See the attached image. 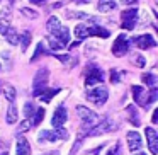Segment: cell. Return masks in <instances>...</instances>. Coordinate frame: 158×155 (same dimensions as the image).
I'll return each mask as SVG.
<instances>
[{
    "mask_svg": "<svg viewBox=\"0 0 158 155\" xmlns=\"http://www.w3.org/2000/svg\"><path fill=\"white\" fill-rule=\"evenodd\" d=\"M77 114H78V118L82 119L83 128H87V130L94 128L97 123H99V116L85 106H77Z\"/></svg>",
    "mask_w": 158,
    "mask_h": 155,
    "instance_id": "1",
    "label": "cell"
},
{
    "mask_svg": "<svg viewBox=\"0 0 158 155\" xmlns=\"http://www.w3.org/2000/svg\"><path fill=\"white\" fill-rule=\"evenodd\" d=\"M48 79H49V72L48 68H41L34 77V96L39 97L43 92L46 90V85H48Z\"/></svg>",
    "mask_w": 158,
    "mask_h": 155,
    "instance_id": "2",
    "label": "cell"
},
{
    "mask_svg": "<svg viewBox=\"0 0 158 155\" xmlns=\"http://www.w3.org/2000/svg\"><path fill=\"white\" fill-rule=\"evenodd\" d=\"M107 97H109V92H107L106 87H95V89H92L87 94V99L92 104H95V106H102L107 101Z\"/></svg>",
    "mask_w": 158,
    "mask_h": 155,
    "instance_id": "3",
    "label": "cell"
},
{
    "mask_svg": "<svg viewBox=\"0 0 158 155\" xmlns=\"http://www.w3.org/2000/svg\"><path fill=\"white\" fill-rule=\"evenodd\" d=\"M68 138V131L66 130H55V131H41L39 133V141H61V140H66Z\"/></svg>",
    "mask_w": 158,
    "mask_h": 155,
    "instance_id": "4",
    "label": "cell"
},
{
    "mask_svg": "<svg viewBox=\"0 0 158 155\" xmlns=\"http://www.w3.org/2000/svg\"><path fill=\"white\" fill-rule=\"evenodd\" d=\"M99 82H104V72L97 65H90L89 68H87L85 84L87 85H95V84H99Z\"/></svg>",
    "mask_w": 158,
    "mask_h": 155,
    "instance_id": "5",
    "label": "cell"
},
{
    "mask_svg": "<svg viewBox=\"0 0 158 155\" xmlns=\"http://www.w3.org/2000/svg\"><path fill=\"white\" fill-rule=\"evenodd\" d=\"M136 21H138V11L136 9H127L121 14V26L124 29H134L136 26Z\"/></svg>",
    "mask_w": 158,
    "mask_h": 155,
    "instance_id": "6",
    "label": "cell"
},
{
    "mask_svg": "<svg viewBox=\"0 0 158 155\" xmlns=\"http://www.w3.org/2000/svg\"><path fill=\"white\" fill-rule=\"evenodd\" d=\"M127 50H129V39H127L124 34L117 36V39L114 41V45H112L114 56H124L127 53Z\"/></svg>",
    "mask_w": 158,
    "mask_h": 155,
    "instance_id": "7",
    "label": "cell"
},
{
    "mask_svg": "<svg viewBox=\"0 0 158 155\" xmlns=\"http://www.w3.org/2000/svg\"><path fill=\"white\" fill-rule=\"evenodd\" d=\"M144 135H146V140H148V147H150V152L153 155L158 153V133L153 130V128H144Z\"/></svg>",
    "mask_w": 158,
    "mask_h": 155,
    "instance_id": "8",
    "label": "cell"
},
{
    "mask_svg": "<svg viewBox=\"0 0 158 155\" xmlns=\"http://www.w3.org/2000/svg\"><path fill=\"white\" fill-rule=\"evenodd\" d=\"M134 43L139 50H150V48H155L156 46V41H155L153 36L150 34H144V36H136L134 38Z\"/></svg>",
    "mask_w": 158,
    "mask_h": 155,
    "instance_id": "9",
    "label": "cell"
},
{
    "mask_svg": "<svg viewBox=\"0 0 158 155\" xmlns=\"http://www.w3.org/2000/svg\"><path fill=\"white\" fill-rule=\"evenodd\" d=\"M127 140V147H129L131 152H136L141 148V143H143V140H141V135L138 133V131H129L126 136Z\"/></svg>",
    "mask_w": 158,
    "mask_h": 155,
    "instance_id": "10",
    "label": "cell"
},
{
    "mask_svg": "<svg viewBox=\"0 0 158 155\" xmlns=\"http://www.w3.org/2000/svg\"><path fill=\"white\" fill-rule=\"evenodd\" d=\"M131 90H133V97H134V101H136V104L146 107V106H148L146 90H144L143 87H139V85H133V87H131Z\"/></svg>",
    "mask_w": 158,
    "mask_h": 155,
    "instance_id": "11",
    "label": "cell"
},
{
    "mask_svg": "<svg viewBox=\"0 0 158 155\" xmlns=\"http://www.w3.org/2000/svg\"><path fill=\"white\" fill-rule=\"evenodd\" d=\"M66 118H68V114H66V109H65L63 106H60L58 109L55 111V114H53V119H51L53 126H55V128H61L63 124H65Z\"/></svg>",
    "mask_w": 158,
    "mask_h": 155,
    "instance_id": "12",
    "label": "cell"
},
{
    "mask_svg": "<svg viewBox=\"0 0 158 155\" xmlns=\"http://www.w3.org/2000/svg\"><path fill=\"white\" fill-rule=\"evenodd\" d=\"M2 34L5 36V39H7L10 45H17V43H19V34H17V31H15L14 28H10V26H7V28L2 31Z\"/></svg>",
    "mask_w": 158,
    "mask_h": 155,
    "instance_id": "13",
    "label": "cell"
},
{
    "mask_svg": "<svg viewBox=\"0 0 158 155\" xmlns=\"http://www.w3.org/2000/svg\"><path fill=\"white\" fill-rule=\"evenodd\" d=\"M55 38L58 39V43L61 46H66L68 45V41H70V32H68V28H61L58 32L55 34Z\"/></svg>",
    "mask_w": 158,
    "mask_h": 155,
    "instance_id": "14",
    "label": "cell"
},
{
    "mask_svg": "<svg viewBox=\"0 0 158 155\" xmlns=\"http://www.w3.org/2000/svg\"><path fill=\"white\" fill-rule=\"evenodd\" d=\"M31 153V148L26 138H19L17 140V155H29Z\"/></svg>",
    "mask_w": 158,
    "mask_h": 155,
    "instance_id": "15",
    "label": "cell"
},
{
    "mask_svg": "<svg viewBox=\"0 0 158 155\" xmlns=\"http://www.w3.org/2000/svg\"><path fill=\"white\" fill-rule=\"evenodd\" d=\"M97 9H99V12H110L116 9V2L114 0H100Z\"/></svg>",
    "mask_w": 158,
    "mask_h": 155,
    "instance_id": "16",
    "label": "cell"
},
{
    "mask_svg": "<svg viewBox=\"0 0 158 155\" xmlns=\"http://www.w3.org/2000/svg\"><path fill=\"white\" fill-rule=\"evenodd\" d=\"M61 28H63V26L60 24V19H58V17H49V19H48V31L51 32L53 36H55Z\"/></svg>",
    "mask_w": 158,
    "mask_h": 155,
    "instance_id": "17",
    "label": "cell"
},
{
    "mask_svg": "<svg viewBox=\"0 0 158 155\" xmlns=\"http://www.w3.org/2000/svg\"><path fill=\"white\" fill-rule=\"evenodd\" d=\"M17 119H19V113H17V107L14 106V104H10L9 106V111H7V123L9 124H14V123H17Z\"/></svg>",
    "mask_w": 158,
    "mask_h": 155,
    "instance_id": "18",
    "label": "cell"
},
{
    "mask_svg": "<svg viewBox=\"0 0 158 155\" xmlns=\"http://www.w3.org/2000/svg\"><path fill=\"white\" fill-rule=\"evenodd\" d=\"M89 36H99V38H104L106 39L109 36V31L100 26H94V28H89Z\"/></svg>",
    "mask_w": 158,
    "mask_h": 155,
    "instance_id": "19",
    "label": "cell"
},
{
    "mask_svg": "<svg viewBox=\"0 0 158 155\" xmlns=\"http://www.w3.org/2000/svg\"><path fill=\"white\" fill-rule=\"evenodd\" d=\"M109 128V123L107 121H102V123H97L94 128H90L89 130V135H100V133H104V131Z\"/></svg>",
    "mask_w": 158,
    "mask_h": 155,
    "instance_id": "20",
    "label": "cell"
},
{
    "mask_svg": "<svg viewBox=\"0 0 158 155\" xmlns=\"http://www.w3.org/2000/svg\"><path fill=\"white\" fill-rule=\"evenodd\" d=\"M75 36H77L78 39L89 38V28H87V26H83V24H77V28H75Z\"/></svg>",
    "mask_w": 158,
    "mask_h": 155,
    "instance_id": "21",
    "label": "cell"
},
{
    "mask_svg": "<svg viewBox=\"0 0 158 155\" xmlns=\"http://www.w3.org/2000/svg\"><path fill=\"white\" fill-rule=\"evenodd\" d=\"M141 80H143L144 84H148L151 89H155V85H156V79H155L153 73H143V75H141Z\"/></svg>",
    "mask_w": 158,
    "mask_h": 155,
    "instance_id": "22",
    "label": "cell"
},
{
    "mask_svg": "<svg viewBox=\"0 0 158 155\" xmlns=\"http://www.w3.org/2000/svg\"><path fill=\"white\" fill-rule=\"evenodd\" d=\"M4 94H5V97H7V101L14 102V99H15V89H14V87H12V85H5Z\"/></svg>",
    "mask_w": 158,
    "mask_h": 155,
    "instance_id": "23",
    "label": "cell"
},
{
    "mask_svg": "<svg viewBox=\"0 0 158 155\" xmlns=\"http://www.w3.org/2000/svg\"><path fill=\"white\" fill-rule=\"evenodd\" d=\"M44 92H46V94H41L39 97H41V99L44 101V102H49V101H51L53 97H55L56 94L60 92V90H58V89H53V90H44Z\"/></svg>",
    "mask_w": 158,
    "mask_h": 155,
    "instance_id": "24",
    "label": "cell"
},
{
    "mask_svg": "<svg viewBox=\"0 0 158 155\" xmlns=\"http://www.w3.org/2000/svg\"><path fill=\"white\" fill-rule=\"evenodd\" d=\"M19 38H21V45H22V51H24V50H27V46H29V43H31V32H27L26 31L24 34L22 36H19Z\"/></svg>",
    "mask_w": 158,
    "mask_h": 155,
    "instance_id": "25",
    "label": "cell"
},
{
    "mask_svg": "<svg viewBox=\"0 0 158 155\" xmlns=\"http://www.w3.org/2000/svg\"><path fill=\"white\" fill-rule=\"evenodd\" d=\"M127 113L133 116V119H129L131 123L134 124V126H139L141 124V121H139V118H138V114H136V111H134V107H127Z\"/></svg>",
    "mask_w": 158,
    "mask_h": 155,
    "instance_id": "26",
    "label": "cell"
},
{
    "mask_svg": "<svg viewBox=\"0 0 158 155\" xmlns=\"http://www.w3.org/2000/svg\"><path fill=\"white\" fill-rule=\"evenodd\" d=\"M44 118V109H38V113H34V118H32V123L31 124H39Z\"/></svg>",
    "mask_w": 158,
    "mask_h": 155,
    "instance_id": "27",
    "label": "cell"
},
{
    "mask_svg": "<svg viewBox=\"0 0 158 155\" xmlns=\"http://www.w3.org/2000/svg\"><path fill=\"white\" fill-rule=\"evenodd\" d=\"M9 21H10V11H9V9H4V11H2V14H0V22L7 24Z\"/></svg>",
    "mask_w": 158,
    "mask_h": 155,
    "instance_id": "28",
    "label": "cell"
},
{
    "mask_svg": "<svg viewBox=\"0 0 158 155\" xmlns=\"http://www.w3.org/2000/svg\"><path fill=\"white\" fill-rule=\"evenodd\" d=\"M21 12H22L24 15H27V17H31V19H36V17H38V14H36L34 11H31L29 7H22V9H21Z\"/></svg>",
    "mask_w": 158,
    "mask_h": 155,
    "instance_id": "29",
    "label": "cell"
},
{
    "mask_svg": "<svg viewBox=\"0 0 158 155\" xmlns=\"http://www.w3.org/2000/svg\"><path fill=\"white\" fill-rule=\"evenodd\" d=\"M32 113H34V106H32L31 102H27V104H26V107H24V116L29 118Z\"/></svg>",
    "mask_w": 158,
    "mask_h": 155,
    "instance_id": "30",
    "label": "cell"
},
{
    "mask_svg": "<svg viewBox=\"0 0 158 155\" xmlns=\"http://www.w3.org/2000/svg\"><path fill=\"white\" fill-rule=\"evenodd\" d=\"M29 128H31V123H29V121H22V123L19 124V131H27Z\"/></svg>",
    "mask_w": 158,
    "mask_h": 155,
    "instance_id": "31",
    "label": "cell"
},
{
    "mask_svg": "<svg viewBox=\"0 0 158 155\" xmlns=\"http://www.w3.org/2000/svg\"><path fill=\"white\" fill-rule=\"evenodd\" d=\"M80 145H82V138H78V140L75 141V145H73V148H72V152H70V155H75L77 150L80 148Z\"/></svg>",
    "mask_w": 158,
    "mask_h": 155,
    "instance_id": "32",
    "label": "cell"
},
{
    "mask_svg": "<svg viewBox=\"0 0 158 155\" xmlns=\"http://www.w3.org/2000/svg\"><path fill=\"white\" fill-rule=\"evenodd\" d=\"M41 53H43V43H39V45H38V51H36L34 53V56H32V62H34V60H38L39 58V56H41Z\"/></svg>",
    "mask_w": 158,
    "mask_h": 155,
    "instance_id": "33",
    "label": "cell"
},
{
    "mask_svg": "<svg viewBox=\"0 0 158 155\" xmlns=\"http://www.w3.org/2000/svg\"><path fill=\"white\" fill-rule=\"evenodd\" d=\"M110 77H112V79H110V82H112V84L119 82V73H116V70H112V72H110Z\"/></svg>",
    "mask_w": 158,
    "mask_h": 155,
    "instance_id": "34",
    "label": "cell"
},
{
    "mask_svg": "<svg viewBox=\"0 0 158 155\" xmlns=\"http://www.w3.org/2000/svg\"><path fill=\"white\" fill-rule=\"evenodd\" d=\"M134 62H136V67H144V65H146V62H144L143 56H138V58L134 60Z\"/></svg>",
    "mask_w": 158,
    "mask_h": 155,
    "instance_id": "35",
    "label": "cell"
},
{
    "mask_svg": "<svg viewBox=\"0 0 158 155\" xmlns=\"http://www.w3.org/2000/svg\"><path fill=\"white\" fill-rule=\"evenodd\" d=\"M107 155H119V143H117L116 147H112V150H110Z\"/></svg>",
    "mask_w": 158,
    "mask_h": 155,
    "instance_id": "36",
    "label": "cell"
},
{
    "mask_svg": "<svg viewBox=\"0 0 158 155\" xmlns=\"http://www.w3.org/2000/svg\"><path fill=\"white\" fill-rule=\"evenodd\" d=\"M151 123H158V109L153 111V116H151Z\"/></svg>",
    "mask_w": 158,
    "mask_h": 155,
    "instance_id": "37",
    "label": "cell"
},
{
    "mask_svg": "<svg viewBox=\"0 0 158 155\" xmlns=\"http://www.w3.org/2000/svg\"><path fill=\"white\" fill-rule=\"evenodd\" d=\"M121 2H123L124 5H133V4H136L138 0H121Z\"/></svg>",
    "mask_w": 158,
    "mask_h": 155,
    "instance_id": "38",
    "label": "cell"
},
{
    "mask_svg": "<svg viewBox=\"0 0 158 155\" xmlns=\"http://www.w3.org/2000/svg\"><path fill=\"white\" fill-rule=\"evenodd\" d=\"M73 2H77V4H89L90 0H73Z\"/></svg>",
    "mask_w": 158,
    "mask_h": 155,
    "instance_id": "39",
    "label": "cell"
},
{
    "mask_svg": "<svg viewBox=\"0 0 158 155\" xmlns=\"http://www.w3.org/2000/svg\"><path fill=\"white\" fill-rule=\"evenodd\" d=\"M29 2H32V4H43V2H46V0H29Z\"/></svg>",
    "mask_w": 158,
    "mask_h": 155,
    "instance_id": "40",
    "label": "cell"
},
{
    "mask_svg": "<svg viewBox=\"0 0 158 155\" xmlns=\"http://www.w3.org/2000/svg\"><path fill=\"white\" fill-rule=\"evenodd\" d=\"M44 155H60V153H58V152L55 150V152H49V153H44Z\"/></svg>",
    "mask_w": 158,
    "mask_h": 155,
    "instance_id": "41",
    "label": "cell"
},
{
    "mask_svg": "<svg viewBox=\"0 0 158 155\" xmlns=\"http://www.w3.org/2000/svg\"><path fill=\"white\" fill-rule=\"evenodd\" d=\"M2 155H9V153H7V152H5V153H2Z\"/></svg>",
    "mask_w": 158,
    "mask_h": 155,
    "instance_id": "42",
    "label": "cell"
},
{
    "mask_svg": "<svg viewBox=\"0 0 158 155\" xmlns=\"http://www.w3.org/2000/svg\"><path fill=\"white\" fill-rule=\"evenodd\" d=\"M138 155H146V153H138Z\"/></svg>",
    "mask_w": 158,
    "mask_h": 155,
    "instance_id": "43",
    "label": "cell"
},
{
    "mask_svg": "<svg viewBox=\"0 0 158 155\" xmlns=\"http://www.w3.org/2000/svg\"><path fill=\"white\" fill-rule=\"evenodd\" d=\"M0 145H2V141H0Z\"/></svg>",
    "mask_w": 158,
    "mask_h": 155,
    "instance_id": "44",
    "label": "cell"
},
{
    "mask_svg": "<svg viewBox=\"0 0 158 155\" xmlns=\"http://www.w3.org/2000/svg\"><path fill=\"white\" fill-rule=\"evenodd\" d=\"M0 68H2V67H0Z\"/></svg>",
    "mask_w": 158,
    "mask_h": 155,
    "instance_id": "45",
    "label": "cell"
},
{
    "mask_svg": "<svg viewBox=\"0 0 158 155\" xmlns=\"http://www.w3.org/2000/svg\"><path fill=\"white\" fill-rule=\"evenodd\" d=\"M9 2H10V0H9Z\"/></svg>",
    "mask_w": 158,
    "mask_h": 155,
    "instance_id": "46",
    "label": "cell"
}]
</instances>
